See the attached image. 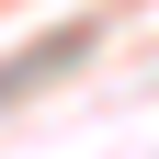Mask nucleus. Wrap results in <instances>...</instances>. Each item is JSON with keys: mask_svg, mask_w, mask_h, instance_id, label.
I'll return each mask as SVG.
<instances>
[]
</instances>
